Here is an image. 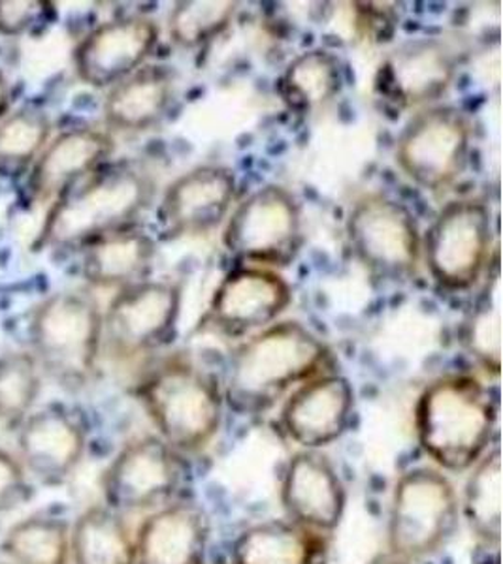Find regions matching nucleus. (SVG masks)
Segmentation results:
<instances>
[{
    "label": "nucleus",
    "mask_w": 503,
    "mask_h": 564,
    "mask_svg": "<svg viewBox=\"0 0 503 564\" xmlns=\"http://www.w3.org/2000/svg\"><path fill=\"white\" fill-rule=\"evenodd\" d=\"M334 354L300 322H276L242 340L226 364L223 398L238 414H263L317 375L334 371Z\"/></svg>",
    "instance_id": "f257e3e1"
},
{
    "label": "nucleus",
    "mask_w": 503,
    "mask_h": 564,
    "mask_svg": "<svg viewBox=\"0 0 503 564\" xmlns=\"http://www.w3.org/2000/svg\"><path fill=\"white\" fill-rule=\"evenodd\" d=\"M414 423L430 465L449 476L465 475L497 444V393L473 375H441L420 391Z\"/></svg>",
    "instance_id": "f03ea898"
},
{
    "label": "nucleus",
    "mask_w": 503,
    "mask_h": 564,
    "mask_svg": "<svg viewBox=\"0 0 503 564\" xmlns=\"http://www.w3.org/2000/svg\"><path fill=\"white\" fill-rule=\"evenodd\" d=\"M156 198V181L132 164L103 167L52 204L39 234L42 249H84L135 226Z\"/></svg>",
    "instance_id": "7ed1b4c3"
},
{
    "label": "nucleus",
    "mask_w": 503,
    "mask_h": 564,
    "mask_svg": "<svg viewBox=\"0 0 503 564\" xmlns=\"http://www.w3.org/2000/svg\"><path fill=\"white\" fill-rule=\"evenodd\" d=\"M138 399L156 435L180 456H194L215 441L225 416L220 380L188 358H172L146 375Z\"/></svg>",
    "instance_id": "20e7f679"
},
{
    "label": "nucleus",
    "mask_w": 503,
    "mask_h": 564,
    "mask_svg": "<svg viewBox=\"0 0 503 564\" xmlns=\"http://www.w3.org/2000/svg\"><path fill=\"white\" fill-rule=\"evenodd\" d=\"M459 489L434 465H415L394 481L388 499L385 552L409 564L436 557L457 536Z\"/></svg>",
    "instance_id": "39448f33"
},
{
    "label": "nucleus",
    "mask_w": 503,
    "mask_h": 564,
    "mask_svg": "<svg viewBox=\"0 0 503 564\" xmlns=\"http://www.w3.org/2000/svg\"><path fill=\"white\" fill-rule=\"evenodd\" d=\"M29 335L44 377L68 391L89 386L103 352V308L89 292L50 295L34 311Z\"/></svg>",
    "instance_id": "423d86ee"
},
{
    "label": "nucleus",
    "mask_w": 503,
    "mask_h": 564,
    "mask_svg": "<svg viewBox=\"0 0 503 564\" xmlns=\"http://www.w3.org/2000/svg\"><path fill=\"white\" fill-rule=\"evenodd\" d=\"M486 199H452L422 234V262L439 289L465 292L483 279L497 249Z\"/></svg>",
    "instance_id": "0eeeda50"
},
{
    "label": "nucleus",
    "mask_w": 503,
    "mask_h": 564,
    "mask_svg": "<svg viewBox=\"0 0 503 564\" xmlns=\"http://www.w3.org/2000/svg\"><path fill=\"white\" fill-rule=\"evenodd\" d=\"M353 257L381 281H409L422 262V234L411 209L388 194L356 199L345 220Z\"/></svg>",
    "instance_id": "6e6552de"
},
{
    "label": "nucleus",
    "mask_w": 503,
    "mask_h": 564,
    "mask_svg": "<svg viewBox=\"0 0 503 564\" xmlns=\"http://www.w3.org/2000/svg\"><path fill=\"white\" fill-rule=\"evenodd\" d=\"M473 124L457 106L436 104L419 109L404 124L394 161L420 191L441 194L464 175L470 164Z\"/></svg>",
    "instance_id": "1a4fd4ad"
},
{
    "label": "nucleus",
    "mask_w": 503,
    "mask_h": 564,
    "mask_svg": "<svg viewBox=\"0 0 503 564\" xmlns=\"http://www.w3.org/2000/svg\"><path fill=\"white\" fill-rule=\"evenodd\" d=\"M303 243L302 206L281 185H265L234 207L223 228L225 249L247 265L287 268Z\"/></svg>",
    "instance_id": "9d476101"
},
{
    "label": "nucleus",
    "mask_w": 503,
    "mask_h": 564,
    "mask_svg": "<svg viewBox=\"0 0 503 564\" xmlns=\"http://www.w3.org/2000/svg\"><path fill=\"white\" fill-rule=\"evenodd\" d=\"M183 484V456L161 436L132 438L117 452L100 478L103 505L124 516L153 512L178 499Z\"/></svg>",
    "instance_id": "9b49d317"
},
{
    "label": "nucleus",
    "mask_w": 503,
    "mask_h": 564,
    "mask_svg": "<svg viewBox=\"0 0 503 564\" xmlns=\"http://www.w3.org/2000/svg\"><path fill=\"white\" fill-rule=\"evenodd\" d=\"M183 292L178 282L143 281L119 290L103 311V350L135 359L167 343L180 321Z\"/></svg>",
    "instance_id": "f8f14e48"
},
{
    "label": "nucleus",
    "mask_w": 503,
    "mask_h": 564,
    "mask_svg": "<svg viewBox=\"0 0 503 564\" xmlns=\"http://www.w3.org/2000/svg\"><path fill=\"white\" fill-rule=\"evenodd\" d=\"M291 303V284L278 271L242 265L213 290L204 321L226 339H246L276 324Z\"/></svg>",
    "instance_id": "ddd939ff"
},
{
    "label": "nucleus",
    "mask_w": 503,
    "mask_h": 564,
    "mask_svg": "<svg viewBox=\"0 0 503 564\" xmlns=\"http://www.w3.org/2000/svg\"><path fill=\"white\" fill-rule=\"evenodd\" d=\"M459 74V55L439 39H415L383 58L375 90L398 109H425L446 97Z\"/></svg>",
    "instance_id": "4468645a"
},
{
    "label": "nucleus",
    "mask_w": 503,
    "mask_h": 564,
    "mask_svg": "<svg viewBox=\"0 0 503 564\" xmlns=\"http://www.w3.org/2000/svg\"><path fill=\"white\" fill-rule=\"evenodd\" d=\"M279 502L283 518L327 540L347 512V486L324 452L297 449L281 470Z\"/></svg>",
    "instance_id": "2eb2a0df"
},
{
    "label": "nucleus",
    "mask_w": 503,
    "mask_h": 564,
    "mask_svg": "<svg viewBox=\"0 0 503 564\" xmlns=\"http://www.w3.org/2000/svg\"><path fill=\"white\" fill-rule=\"evenodd\" d=\"M355 390L335 371L317 375L291 391L279 409V430L297 449L324 452L347 433Z\"/></svg>",
    "instance_id": "dca6fc26"
},
{
    "label": "nucleus",
    "mask_w": 503,
    "mask_h": 564,
    "mask_svg": "<svg viewBox=\"0 0 503 564\" xmlns=\"http://www.w3.org/2000/svg\"><path fill=\"white\" fill-rule=\"evenodd\" d=\"M159 40V25L146 15L106 21L85 34L74 50V68L85 85L111 89L146 66Z\"/></svg>",
    "instance_id": "f3484780"
},
{
    "label": "nucleus",
    "mask_w": 503,
    "mask_h": 564,
    "mask_svg": "<svg viewBox=\"0 0 503 564\" xmlns=\"http://www.w3.org/2000/svg\"><path fill=\"white\" fill-rule=\"evenodd\" d=\"M87 427L76 412L50 404L33 411L18 427V457L33 480L61 486L87 454Z\"/></svg>",
    "instance_id": "a211bd4d"
},
{
    "label": "nucleus",
    "mask_w": 503,
    "mask_h": 564,
    "mask_svg": "<svg viewBox=\"0 0 503 564\" xmlns=\"http://www.w3.org/2000/svg\"><path fill=\"white\" fill-rule=\"evenodd\" d=\"M238 181L231 167H193L167 186L159 204V223L167 238L204 236L225 225L233 212Z\"/></svg>",
    "instance_id": "6ab92c4d"
},
{
    "label": "nucleus",
    "mask_w": 503,
    "mask_h": 564,
    "mask_svg": "<svg viewBox=\"0 0 503 564\" xmlns=\"http://www.w3.org/2000/svg\"><path fill=\"white\" fill-rule=\"evenodd\" d=\"M116 143L108 130L76 127L55 135L34 161L29 194L40 206L55 204L110 161Z\"/></svg>",
    "instance_id": "aec40b11"
},
{
    "label": "nucleus",
    "mask_w": 503,
    "mask_h": 564,
    "mask_svg": "<svg viewBox=\"0 0 503 564\" xmlns=\"http://www.w3.org/2000/svg\"><path fill=\"white\" fill-rule=\"evenodd\" d=\"M210 539L204 508L194 500H170L136 527V564H204Z\"/></svg>",
    "instance_id": "412c9836"
},
{
    "label": "nucleus",
    "mask_w": 503,
    "mask_h": 564,
    "mask_svg": "<svg viewBox=\"0 0 503 564\" xmlns=\"http://www.w3.org/2000/svg\"><path fill=\"white\" fill-rule=\"evenodd\" d=\"M156 258V239L129 226L84 247L82 275L93 289L119 292L149 281Z\"/></svg>",
    "instance_id": "4be33fe9"
},
{
    "label": "nucleus",
    "mask_w": 503,
    "mask_h": 564,
    "mask_svg": "<svg viewBox=\"0 0 503 564\" xmlns=\"http://www.w3.org/2000/svg\"><path fill=\"white\" fill-rule=\"evenodd\" d=\"M175 84L164 66H142L114 85L104 98L106 127L125 134L156 129L174 102Z\"/></svg>",
    "instance_id": "5701e85b"
},
{
    "label": "nucleus",
    "mask_w": 503,
    "mask_h": 564,
    "mask_svg": "<svg viewBox=\"0 0 503 564\" xmlns=\"http://www.w3.org/2000/svg\"><path fill=\"white\" fill-rule=\"evenodd\" d=\"M324 539L287 518L253 523L231 547L233 564H319Z\"/></svg>",
    "instance_id": "b1692460"
},
{
    "label": "nucleus",
    "mask_w": 503,
    "mask_h": 564,
    "mask_svg": "<svg viewBox=\"0 0 503 564\" xmlns=\"http://www.w3.org/2000/svg\"><path fill=\"white\" fill-rule=\"evenodd\" d=\"M460 518L479 544L497 550L502 540L503 473L500 446L465 473L459 491Z\"/></svg>",
    "instance_id": "393cba45"
},
{
    "label": "nucleus",
    "mask_w": 503,
    "mask_h": 564,
    "mask_svg": "<svg viewBox=\"0 0 503 564\" xmlns=\"http://www.w3.org/2000/svg\"><path fill=\"white\" fill-rule=\"evenodd\" d=\"M72 564H136L135 529L106 505L79 513L71 525Z\"/></svg>",
    "instance_id": "a878e982"
},
{
    "label": "nucleus",
    "mask_w": 503,
    "mask_h": 564,
    "mask_svg": "<svg viewBox=\"0 0 503 564\" xmlns=\"http://www.w3.org/2000/svg\"><path fill=\"white\" fill-rule=\"evenodd\" d=\"M342 87V61L323 47L298 53L285 66L278 84L285 106L302 116L321 111L334 102Z\"/></svg>",
    "instance_id": "bb28decb"
},
{
    "label": "nucleus",
    "mask_w": 503,
    "mask_h": 564,
    "mask_svg": "<svg viewBox=\"0 0 503 564\" xmlns=\"http://www.w3.org/2000/svg\"><path fill=\"white\" fill-rule=\"evenodd\" d=\"M460 343L486 375L500 377L502 371V273L500 254H494L484 273L470 313L460 329Z\"/></svg>",
    "instance_id": "cd10ccee"
},
{
    "label": "nucleus",
    "mask_w": 503,
    "mask_h": 564,
    "mask_svg": "<svg viewBox=\"0 0 503 564\" xmlns=\"http://www.w3.org/2000/svg\"><path fill=\"white\" fill-rule=\"evenodd\" d=\"M71 521L40 512L15 521L0 550L12 564H72Z\"/></svg>",
    "instance_id": "c85d7f7f"
},
{
    "label": "nucleus",
    "mask_w": 503,
    "mask_h": 564,
    "mask_svg": "<svg viewBox=\"0 0 503 564\" xmlns=\"http://www.w3.org/2000/svg\"><path fill=\"white\" fill-rule=\"evenodd\" d=\"M238 2L183 0L168 15V34L181 50H201L233 25Z\"/></svg>",
    "instance_id": "c756f323"
},
{
    "label": "nucleus",
    "mask_w": 503,
    "mask_h": 564,
    "mask_svg": "<svg viewBox=\"0 0 503 564\" xmlns=\"http://www.w3.org/2000/svg\"><path fill=\"white\" fill-rule=\"evenodd\" d=\"M50 113L36 106L10 111L0 121V170L18 172L31 166L52 140Z\"/></svg>",
    "instance_id": "7c9ffc66"
},
{
    "label": "nucleus",
    "mask_w": 503,
    "mask_h": 564,
    "mask_svg": "<svg viewBox=\"0 0 503 564\" xmlns=\"http://www.w3.org/2000/svg\"><path fill=\"white\" fill-rule=\"evenodd\" d=\"M44 372L31 352H7L0 356V423L20 427L36 406Z\"/></svg>",
    "instance_id": "2f4dec72"
},
{
    "label": "nucleus",
    "mask_w": 503,
    "mask_h": 564,
    "mask_svg": "<svg viewBox=\"0 0 503 564\" xmlns=\"http://www.w3.org/2000/svg\"><path fill=\"white\" fill-rule=\"evenodd\" d=\"M33 478L20 457L0 446V516L23 507L33 497Z\"/></svg>",
    "instance_id": "473e14b6"
},
{
    "label": "nucleus",
    "mask_w": 503,
    "mask_h": 564,
    "mask_svg": "<svg viewBox=\"0 0 503 564\" xmlns=\"http://www.w3.org/2000/svg\"><path fill=\"white\" fill-rule=\"evenodd\" d=\"M45 0H0V34L21 36L47 20L53 10Z\"/></svg>",
    "instance_id": "72a5a7b5"
},
{
    "label": "nucleus",
    "mask_w": 503,
    "mask_h": 564,
    "mask_svg": "<svg viewBox=\"0 0 503 564\" xmlns=\"http://www.w3.org/2000/svg\"><path fill=\"white\" fill-rule=\"evenodd\" d=\"M10 104H12V87L7 74L0 70V121L10 113Z\"/></svg>",
    "instance_id": "f704fd0d"
},
{
    "label": "nucleus",
    "mask_w": 503,
    "mask_h": 564,
    "mask_svg": "<svg viewBox=\"0 0 503 564\" xmlns=\"http://www.w3.org/2000/svg\"><path fill=\"white\" fill-rule=\"evenodd\" d=\"M366 564H409L406 561H402V558L394 557L390 553H379V555H375V557L370 558Z\"/></svg>",
    "instance_id": "c9c22d12"
},
{
    "label": "nucleus",
    "mask_w": 503,
    "mask_h": 564,
    "mask_svg": "<svg viewBox=\"0 0 503 564\" xmlns=\"http://www.w3.org/2000/svg\"><path fill=\"white\" fill-rule=\"evenodd\" d=\"M0 564H12V563H8V561H2V563Z\"/></svg>",
    "instance_id": "e433bc0d"
}]
</instances>
